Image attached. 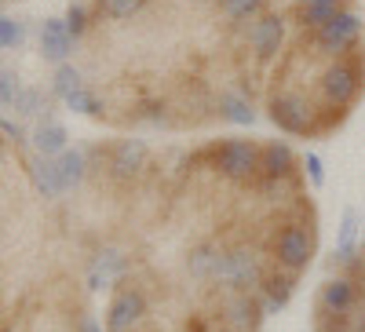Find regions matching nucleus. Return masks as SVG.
I'll list each match as a JSON object with an SVG mask.
<instances>
[{
  "mask_svg": "<svg viewBox=\"0 0 365 332\" xmlns=\"http://www.w3.org/2000/svg\"><path fill=\"white\" fill-rule=\"evenodd\" d=\"M208 332H230V328H223V325H216V321H212V325H208Z\"/></svg>",
  "mask_w": 365,
  "mask_h": 332,
  "instance_id": "nucleus-25",
  "label": "nucleus"
},
{
  "mask_svg": "<svg viewBox=\"0 0 365 332\" xmlns=\"http://www.w3.org/2000/svg\"><path fill=\"white\" fill-rule=\"evenodd\" d=\"M146 161H150V146L143 139H117L106 146V172L117 183H132L146 168Z\"/></svg>",
  "mask_w": 365,
  "mask_h": 332,
  "instance_id": "nucleus-7",
  "label": "nucleus"
},
{
  "mask_svg": "<svg viewBox=\"0 0 365 332\" xmlns=\"http://www.w3.org/2000/svg\"><path fill=\"white\" fill-rule=\"evenodd\" d=\"M66 128L58 125V120H41L37 132H34V146H37V154L41 157H58L66 150Z\"/></svg>",
  "mask_w": 365,
  "mask_h": 332,
  "instance_id": "nucleus-16",
  "label": "nucleus"
},
{
  "mask_svg": "<svg viewBox=\"0 0 365 332\" xmlns=\"http://www.w3.org/2000/svg\"><path fill=\"white\" fill-rule=\"evenodd\" d=\"M77 88H84V77H81V70H77V66H70V63H58L51 92H55L58 99H66V95H73V92H77Z\"/></svg>",
  "mask_w": 365,
  "mask_h": 332,
  "instance_id": "nucleus-20",
  "label": "nucleus"
},
{
  "mask_svg": "<svg viewBox=\"0 0 365 332\" xmlns=\"http://www.w3.org/2000/svg\"><path fill=\"white\" fill-rule=\"evenodd\" d=\"M77 332H103V325L91 318V314H81V325H77Z\"/></svg>",
  "mask_w": 365,
  "mask_h": 332,
  "instance_id": "nucleus-24",
  "label": "nucleus"
},
{
  "mask_svg": "<svg viewBox=\"0 0 365 332\" xmlns=\"http://www.w3.org/2000/svg\"><path fill=\"white\" fill-rule=\"evenodd\" d=\"M146 314H150V299L143 285H135L132 278H120L106 307V332H139Z\"/></svg>",
  "mask_w": 365,
  "mask_h": 332,
  "instance_id": "nucleus-5",
  "label": "nucleus"
},
{
  "mask_svg": "<svg viewBox=\"0 0 365 332\" xmlns=\"http://www.w3.org/2000/svg\"><path fill=\"white\" fill-rule=\"evenodd\" d=\"M120 278H128V256H120L117 249H103L96 259L88 263V289L99 292L117 285Z\"/></svg>",
  "mask_w": 365,
  "mask_h": 332,
  "instance_id": "nucleus-10",
  "label": "nucleus"
},
{
  "mask_svg": "<svg viewBox=\"0 0 365 332\" xmlns=\"http://www.w3.org/2000/svg\"><path fill=\"white\" fill-rule=\"evenodd\" d=\"M296 285H299V274H292V270H285V266H278V263L270 259L267 270H263V278H259V285H256V296H259V304H263V314L285 311L289 299H292V292H296Z\"/></svg>",
  "mask_w": 365,
  "mask_h": 332,
  "instance_id": "nucleus-6",
  "label": "nucleus"
},
{
  "mask_svg": "<svg viewBox=\"0 0 365 332\" xmlns=\"http://www.w3.org/2000/svg\"><path fill=\"white\" fill-rule=\"evenodd\" d=\"M314 332H361L354 314H329L322 307H314Z\"/></svg>",
  "mask_w": 365,
  "mask_h": 332,
  "instance_id": "nucleus-19",
  "label": "nucleus"
},
{
  "mask_svg": "<svg viewBox=\"0 0 365 332\" xmlns=\"http://www.w3.org/2000/svg\"><path fill=\"white\" fill-rule=\"evenodd\" d=\"M216 117L227 120V125H252L256 110L241 88H223V92H216Z\"/></svg>",
  "mask_w": 365,
  "mask_h": 332,
  "instance_id": "nucleus-13",
  "label": "nucleus"
},
{
  "mask_svg": "<svg viewBox=\"0 0 365 332\" xmlns=\"http://www.w3.org/2000/svg\"><path fill=\"white\" fill-rule=\"evenodd\" d=\"M19 81L11 73H0V110H15V99H19Z\"/></svg>",
  "mask_w": 365,
  "mask_h": 332,
  "instance_id": "nucleus-22",
  "label": "nucleus"
},
{
  "mask_svg": "<svg viewBox=\"0 0 365 332\" xmlns=\"http://www.w3.org/2000/svg\"><path fill=\"white\" fill-rule=\"evenodd\" d=\"M361 314H365V281H361Z\"/></svg>",
  "mask_w": 365,
  "mask_h": 332,
  "instance_id": "nucleus-26",
  "label": "nucleus"
},
{
  "mask_svg": "<svg viewBox=\"0 0 365 332\" xmlns=\"http://www.w3.org/2000/svg\"><path fill=\"white\" fill-rule=\"evenodd\" d=\"M267 256L292 270V274H303L314 259V223L311 216L299 219V216H285L282 223H274L267 234Z\"/></svg>",
  "mask_w": 365,
  "mask_h": 332,
  "instance_id": "nucleus-3",
  "label": "nucleus"
},
{
  "mask_svg": "<svg viewBox=\"0 0 365 332\" xmlns=\"http://www.w3.org/2000/svg\"><path fill=\"white\" fill-rule=\"evenodd\" d=\"M318 307L329 311V314H354L361 307V285L336 274V278H329L322 289H318Z\"/></svg>",
  "mask_w": 365,
  "mask_h": 332,
  "instance_id": "nucleus-8",
  "label": "nucleus"
},
{
  "mask_svg": "<svg viewBox=\"0 0 365 332\" xmlns=\"http://www.w3.org/2000/svg\"><path fill=\"white\" fill-rule=\"evenodd\" d=\"M259 154L263 142L256 139H216L205 150H197L190 161H205V168H212L234 187H249L252 179H259Z\"/></svg>",
  "mask_w": 365,
  "mask_h": 332,
  "instance_id": "nucleus-2",
  "label": "nucleus"
},
{
  "mask_svg": "<svg viewBox=\"0 0 365 332\" xmlns=\"http://www.w3.org/2000/svg\"><path fill=\"white\" fill-rule=\"evenodd\" d=\"M48 110H51V99L44 92H37V88H22L19 99H15V113H22V117H41L44 120Z\"/></svg>",
  "mask_w": 365,
  "mask_h": 332,
  "instance_id": "nucleus-18",
  "label": "nucleus"
},
{
  "mask_svg": "<svg viewBox=\"0 0 365 332\" xmlns=\"http://www.w3.org/2000/svg\"><path fill=\"white\" fill-rule=\"evenodd\" d=\"M29 179H34V187L41 197H58L63 194V183H58V168L51 157H41L34 168H29Z\"/></svg>",
  "mask_w": 365,
  "mask_h": 332,
  "instance_id": "nucleus-17",
  "label": "nucleus"
},
{
  "mask_svg": "<svg viewBox=\"0 0 365 332\" xmlns=\"http://www.w3.org/2000/svg\"><path fill=\"white\" fill-rule=\"evenodd\" d=\"M55 168H58V183H63V194L66 190H77L88 175V157L81 150H63V154L55 157Z\"/></svg>",
  "mask_w": 365,
  "mask_h": 332,
  "instance_id": "nucleus-15",
  "label": "nucleus"
},
{
  "mask_svg": "<svg viewBox=\"0 0 365 332\" xmlns=\"http://www.w3.org/2000/svg\"><path fill=\"white\" fill-rule=\"evenodd\" d=\"M358 234H361V212H358V208H344L340 234H336V252H332V266H344L358 252Z\"/></svg>",
  "mask_w": 365,
  "mask_h": 332,
  "instance_id": "nucleus-14",
  "label": "nucleus"
},
{
  "mask_svg": "<svg viewBox=\"0 0 365 332\" xmlns=\"http://www.w3.org/2000/svg\"><path fill=\"white\" fill-rule=\"evenodd\" d=\"M344 8H351V0H296L289 19L296 29H318L322 22L336 19Z\"/></svg>",
  "mask_w": 365,
  "mask_h": 332,
  "instance_id": "nucleus-11",
  "label": "nucleus"
},
{
  "mask_svg": "<svg viewBox=\"0 0 365 332\" xmlns=\"http://www.w3.org/2000/svg\"><path fill=\"white\" fill-rule=\"evenodd\" d=\"M267 263L270 256H259L252 245H220V241H201L187 256L194 281L223 289H256Z\"/></svg>",
  "mask_w": 365,
  "mask_h": 332,
  "instance_id": "nucleus-1",
  "label": "nucleus"
},
{
  "mask_svg": "<svg viewBox=\"0 0 365 332\" xmlns=\"http://www.w3.org/2000/svg\"><path fill=\"white\" fill-rule=\"evenodd\" d=\"M70 51H73V33H70L66 19H44V26H41V55L51 58V63H66Z\"/></svg>",
  "mask_w": 365,
  "mask_h": 332,
  "instance_id": "nucleus-12",
  "label": "nucleus"
},
{
  "mask_svg": "<svg viewBox=\"0 0 365 332\" xmlns=\"http://www.w3.org/2000/svg\"><path fill=\"white\" fill-rule=\"evenodd\" d=\"M19 41H22V22L0 19V48H15Z\"/></svg>",
  "mask_w": 365,
  "mask_h": 332,
  "instance_id": "nucleus-23",
  "label": "nucleus"
},
{
  "mask_svg": "<svg viewBox=\"0 0 365 332\" xmlns=\"http://www.w3.org/2000/svg\"><path fill=\"white\" fill-rule=\"evenodd\" d=\"M299 157L292 154V146L282 139H270L263 142V154H259V175L267 179H278V183H289V179L299 175Z\"/></svg>",
  "mask_w": 365,
  "mask_h": 332,
  "instance_id": "nucleus-9",
  "label": "nucleus"
},
{
  "mask_svg": "<svg viewBox=\"0 0 365 332\" xmlns=\"http://www.w3.org/2000/svg\"><path fill=\"white\" fill-rule=\"evenodd\" d=\"M303 172H307V179H311V187L314 190H322L325 187V165H322V157L318 154H303Z\"/></svg>",
  "mask_w": 365,
  "mask_h": 332,
  "instance_id": "nucleus-21",
  "label": "nucleus"
},
{
  "mask_svg": "<svg viewBox=\"0 0 365 332\" xmlns=\"http://www.w3.org/2000/svg\"><path fill=\"white\" fill-rule=\"evenodd\" d=\"M358 328H361V332H365V314H358Z\"/></svg>",
  "mask_w": 365,
  "mask_h": 332,
  "instance_id": "nucleus-27",
  "label": "nucleus"
},
{
  "mask_svg": "<svg viewBox=\"0 0 365 332\" xmlns=\"http://www.w3.org/2000/svg\"><path fill=\"white\" fill-rule=\"evenodd\" d=\"M205 314L230 332H259L267 318L256 289H223V285H212Z\"/></svg>",
  "mask_w": 365,
  "mask_h": 332,
  "instance_id": "nucleus-4",
  "label": "nucleus"
}]
</instances>
